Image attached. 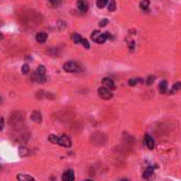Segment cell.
<instances>
[{
  "label": "cell",
  "mask_w": 181,
  "mask_h": 181,
  "mask_svg": "<svg viewBox=\"0 0 181 181\" xmlns=\"http://www.w3.org/2000/svg\"><path fill=\"white\" fill-rule=\"evenodd\" d=\"M98 95L99 97L101 99H105V100H108V99H111L113 97V94H112V92L106 87H99L98 88Z\"/></svg>",
  "instance_id": "obj_1"
},
{
  "label": "cell",
  "mask_w": 181,
  "mask_h": 181,
  "mask_svg": "<svg viewBox=\"0 0 181 181\" xmlns=\"http://www.w3.org/2000/svg\"><path fill=\"white\" fill-rule=\"evenodd\" d=\"M63 69L67 72H76L78 70V65L77 63L72 62V61H68L63 65Z\"/></svg>",
  "instance_id": "obj_2"
},
{
  "label": "cell",
  "mask_w": 181,
  "mask_h": 181,
  "mask_svg": "<svg viewBox=\"0 0 181 181\" xmlns=\"http://www.w3.org/2000/svg\"><path fill=\"white\" fill-rule=\"evenodd\" d=\"M58 144L61 145V146H63V147L68 148L72 146V141H70V139H69L67 135H62L59 137V142H58Z\"/></svg>",
  "instance_id": "obj_3"
},
{
  "label": "cell",
  "mask_w": 181,
  "mask_h": 181,
  "mask_svg": "<svg viewBox=\"0 0 181 181\" xmlns=\"http://www.w3.org/2000/svg\"><path fill=\"white\" fill-rule=\"evenodd\" d=\"M62 180L63 181H74L75 180V174H74V170H66L63 176H62Z\"/></svg>",
  "instance_id": "obj_4"
},
{
  "label": "cell",
  "mask_w": 181,
  "mask_h": 181,
  "mask_svg": "<svg viewBox=\"0 0 181 181\" xmlns=\"http://www.w3.org/2000/svg\"><path fill=\"white\" fill-rule=\"evenodd\" d=\"M101 82H102L103 87H106L108 90H113V88H115V83L113 82V80H111L110 78H103Z\"/></svg>",
  "instance_id": "obj_5"
},
{
  "label": "cell",
  "mask_w": 181,
  "mask_h": 181,
  "mask_svg": "<svg viewBox=\"0 0 181 181\" xmlns=\"http://www.w3.org/2000/svg\"><path fill=\"white\" fill-rule=\"evenodd\" d=\"M77 7H78V10L80 12H82V13H85L88 10V3H87L85 0H78Z\"/></svg>",
  "instance_id": "obj_6"
},
{
  "label": "cell",
  "mask_w": 181,
  "mask_h": 181,
  "mask_svg": "<svg viewBox=\"0 0 181 181\" xmlns=\"http://www.w3.org/2000/svg\"><path fill=\"white\" fill-rule=\"evenodd\" d=\"M144 141H145V144H146V146L148 147V149L151 150V149L155 148V141H154V139H152L150 135L146 134L145 137H144Z\"/></svg>",
  "instance_id": "obj_7"
},
{
  "label": "cell",
  "mask_w": 181,
  "mask_h": 181,
  "mask_svg": "<svg viewBox=\"0 0 181 181\" xmlns=\"http://www.w3.org/2000/svg\"><path fill=\"white\" fill-rule=\"evenodd\" d=\"M31 119L34 121L35 123H42V114L38 111H34L33 113L31 114Z\"/></svg>",
  "instance_id": "obj_8"
},
{
  "label": "cell",
  "mask_w": 181,
  "mask_h": 181,
  "mask_svg": "<svg viewBox=\"0 0 181 181\" xmlns=\"http://www.w3.org/2000/svg\"><path fill=\"white\" fill-rule=\"evenodd\" d=\"M46 40H47V34L44 33V32H40V33L36 34V41L38 43H45Z\"/></svg>",
  "instance_id": "obj_9"
},
{
  "label": "cell",
  "mask_w": 181,
  "mask_h": 181,
  "mask_svg": "<svg viewBox=\"0 0 181 181\" xmlns=\"http://www.w3.org/2000/svg\"><path fill=\"white\" fill-rule=\"evenodd\" d=\"M18 181H34V179L31 177L30 175H18L17 176Z\"/></svg>",
  "instance_id": "obj_10"
},
{
  "label": "cell",
  "mask_w": 181,
  "mask_h": 181,
  "mask_svg": "<svg viewBox=\"0 0 181 181\" xmlns=\"http://www.w3.org/2000/svg\"><path fill=\"white\" fill-rule=\"evenodd\" d=\"M159 88H160V92L162 94H165L166 92H167V81L163 80L162 82L159 84Z\"/></svg>",
  "instance_id": "obj_11"
},
{
  "label": "cell",
  "mask_w": 181,
  "mask_h": 181,
  "mask_svg": "<svg viewBox=\"0 0 181 181\" xmlns=\"http://www.w3.org/2000/svg\"><path fill=\"white\" fill-rule=\"evenodd\" d=\"M180 88H181V82H176L173 85V87H172L170 94H174V93H176V92H178Z\"/></svg>",
  "instance_id": "obj_12"
},
{
  "label": "cell",
  "mask_w": 181,
  "mask_h": 181,
  "mask_svg": "<svg viewBox=\"0 0 181 181\" xmlns=\"http://www.w3.org/2000/svg\"><path fill=\"white\" fill-rule=\"evenodd\" d=\"M149 5H150L149 0H142L140 3V7L142 10H147V9L149 8Z\"/></svg>",
  "instance_id": "obj_13"
},
{
  "label": "cell",
  "mask_w": 181,
  "mask_h": 181,
  "mask_svg": "<svg viewBox=\"0 0 181 181\" xmlns=\"http://www.w3.org/2000/svg\"><path fill=\"white\" fill-rule=\"evenodd\" d=\"M139 82H143V79H141V78H136V79H130L129 80L128 84L130 85V86H134V85H136Z\"/></svg>",
  "instance_id": "obj_14"
},
{
  "label": "cell",
  "mask_w": 181,
  "mask_h": 181,
  "mask_svg": "<svg viewBox=\"0 0 181 181\" xmlns=\"http://www.w3.org/2000/svg\"><path fill=\"white\" fill-rule=\"evenodd\" d=\"M108 1H109V0H97V1H96V4H97V7H98L99 9H102L108 4Z\"/></svg>",
  "instance_id": "obj_15"
},
{
  "label": "cell",
  "mask_w": 181,
  "mask_h": 181,
  "mask_svg": "<svg viewBox=\"0 0 181 181\" xmlns=\"http://www.w3.org/2000/svg\"><path fill=\"white\" fill-rule=\"evenodd\" d=\"M72 40L74 43H76V44H78V43H81V40H82V38L80 36L79 34L77 33H74L72 35Z\"/></svg>",
  "instance_id": "obj_16"
},
{
  "label": "cell",
  "mask_w": 181,
  "mask_h": 181,
  "mask_svg": "<svg viewBox=\"0 0 181 181\" xmlns=\"http://www.w3.org/2000/svg\"><path fill=\"white\" fill-rule=\"evenodd\" d=\"M108 10L111 12H113L116 10V2H115L114 0H111V1H110V3L108 4Z\"/></svg>",
  "instance_id": "obj_17"
},
{
  "label": "cell",
  "mask_w": 181,
  "mask_h": 181,
  "mask_svg": "<svg viewBox=\"0 0 181 181\" xmlns=\"http://www.w3.org/2000/svg\"><path fill=\"white\" fill-rule=\"evenodd\" d=\"M48 140H49V142H51L52 144H58V142H59V137H58L57 135H49L48 136Z\"/></svg>",
  "instance_id": "obj_18"
},
{
  "label": "cell",
  "mask_w": 181,
  "mask_h": 181,
  "mask_svg": "<svg viewBox=\"0 0 181 181\" xmlns=\"http://www.w3.org/2000/svg\"><path fill=\"white\" fill-rule=\"evenodd\" d=\"M151 176H152V170H151V168H148L147 170H145V173H144V178L149 179Z\"/></svg>",
  "instance_id": "obj_19"
},
{
  "label": "cell",
  "mask_w": 181,
  "mask_h": 181,
  "mask_svg": "<svg viewBox=\"0 0 181 181\" xmlns=\"http://www.w3.org/2000/svg\"><path fill=\"white\" fill-rule=\"evenodd\" d=\"M100 32H99V31H97V30H95L94 32H93V34H92V40H93V41L94 42H96L97 41V38H99V35H100Z\"/></svg>",
  "instance_id": "obj_20"
},
{
  "label": "cell",
  "mask_w": 181,
  "mask_h": 181,
  "mask_svg": "<svg viewBox=\"0 0 181 181\" xmlns=\"http://www.w3.org/2000/svg\"><path fill=\"white\" fill-rule=\"evenodd\" d=\"M29 154V151H28V149L25 147H20L19 148V155L20 156H27Z\"/></svg>",
  "instance_id": "obj_21"
},
{
  "label": "cell",
  "mask_w": 181,
  "mask_h": 181,
  "mask_svg": "<svg viewBox=\"0 0 181 181\" xmlns=\"http://www.w3.org/2000/svg\"><path fill=\"white\" fill-rule=\"evenodd\" d=\"M29 70H30V67H29V65H27V64H25V65H23V67H21V72L23 74H28L29 72Z\"/></svg>",
  "instance_id": "obj_22"
},
{
  "label": "cell",
  "mask_w": 181,
  "mask_h": 181,
  "mask_svg": "<svg viewBox=\"0 0 181 181\" xmlns=\"http://www.w3.org/2000/svg\"><path fill=\"white\" fill-rule=\"evenodd\" d=\"M81 44L84 46V48H85V49H88V48H90V44H88L87 40H85V38H82V40H81Z\"/></svg>",
  "instance_id": "obj_23"
},
{
  "label": "cell",
  "mask_w": 181,
  "mask_h": 181,
  "mask_svg": "<svg viewBox=\"0 0 181 181\" xmlns=\"http://www.w3.org/2000/svg\"><path fill=\"white\" fill-rule=\"evenodd\" d=\"M108 23H109L108 19H102V20H100V23H99V27H106Z\"/></svg>",
  "instance_id": "obj_24"
},
{
  "label": "cell",
  "mask_w": 181,
  "mask_h": 181,
  "mask_svg": "<svg viewBox=\"0 0 181 181\" xmlns=\"http://www.w3.org/2000/svg\"><path fill=\"white\" fill-rule=\"evenodd\" d=\"M154 81H155V77H154V76H151V77H148L146 84H147V85H150V84H152V83H154Z\"/></svg>",
  "instance_id": "obj_25"
},
{
  "label": "cell",
  "mask_w": 181,
  "mask_h": 181,
  "mask_svg": "<svg viewBox=\"0 0 181 181\" xmlns=\"http://www.w3.org/2000/svg\"><path fill=\"white\" fill-rule=\"evenodd\" d=\"M49 1L53 4V5H58V4L61 2V0H49Z\"/></svg>",
  "instance_id": "obj_26"
},
{
  "label": "cell",
  "mask_w": 181,
  "mask_h": 181,
  "mask_svg": "<svg viewBox=\"0 0 181 181\" xmlns=\"http://www.w3.org/2000/svg\"><path fill=\"white\" fill-rule=\"evenodd\" d=\"M3 125H4L3 118H0V130L3 128Z\"/></svg>",
  "instance_id": "obj_27"
},
{
  "label": "cell",
  "mask_w": 181,
  "mask_h": 181,
  "mask_svg": "<svg viewBox=\"0 0 181 181\" xmlns=\"http://www.w3.org/2000/svg\"><path fill=\"white\" fill-rule=\"evenodd\" d=\"M121 181H129V180H128V179H121Z\"/></svg>",
  "instance_id": "obj_28"
},
{
  "label": "cell",
  "mask_w": 181,
  "mask_h": 181,
  "mask_svg": "<svg viewBox=\"0 0 181 181\" xmlns=\"http://www.w3.org/2000/svg\"><path fill=\"white\" fill-rule=\"evenodd\" d=\"M0 40H2V34L0 33Z\"/></svg>",
  "instance_id": "obj_29"
},
{
  "label": "cell",
  "mask_w": 181,
  "mask_h": 181,
  "mask_svg": "<svg viewBox=\"0 0 181 181\" xmlns=\"http://www.w3.org/2000/svg\"><path fill=\"white\" fill-rule=\"evenodd\" d=\"M84 181H94V180H91V179H86V180H84Z\"/></svg>",
  "instance_id": "obj_30"
},
{
  "label": "cell",
  "mask_w": 181,
  "mask_h": 181,
  "mask_svg": "<svg viewBox=\"0 0 181 181\" xmlns=\"http://www.w3.org/2000/svg\"><path fill=\"white\" fill-rule=\"evenodd\" d=\"M52 181H54V179H52Z\"/></svg>",
  "instance_id": "obj_31"
}]
</instances>
